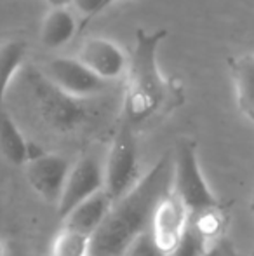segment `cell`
<instances>
[{"mask_svg":"<svg viewBox=\"0 0 254 256\" xmlns=\"http://www.w3.org/2000/svg\"><path fill=\"white\" fill-rule=\"evenodd\" d=\"M173 155H164L131 190L113 200L89 240V256H126L129 246L150 228L157 202L171 190Z\"/></svg>","mask_w":254,"mask_h":256,"instance_id":"1","label":"cell"},{"mask_svg":"<svg viewBox=\"0 0 254 256\" xmlns=\"http://www.w3.org/2000/svg\"><path fill=\"white\" fill-rule=\"evenodd\" d=\"M166 37V28L153 32L138 28L136 32L134 51L131 60H127L124 89V115L127 124L146 120L166 103L169 84L164 80L157 63V51Z\"/></svg>","mask_w":254,"mask_h":256,"instance_id":"2","label":"cell"},{"mask_svg":"<svg viewBox=\"0 0 254 256\" xmlns=\"http://www.w3.org/2000/svg\"><path fill=\"white\" fill-rule=\"evenodd\" d=\"M26 84L35 110L49 128L61 132H70L82 128L91 117L84 98H75L64 92L63 89L52 84L40 70L28 72Z\"/></svg>","mask_w":254,"mask_h":256,"instance_id":"3","label":"cell"},{"mask_svg":"<svg viewBox=\"0 0 254 256\" xmlns=\"http://www.w3.org/2000/svg\"><path fill=\"white\" fill-rule=\"evenodd\" d=\"M171 192L185 204L188 212H200L216 208L218 200L207 186L200 171L195 145L190 140H180L173 155V182Z\"/></svg>","mask_w":254,"mask_h":256,"instance_id":"4","label":"cell"},{"mask_svg":"<svg viewBox=\"0 0 254 256\" xmlns=\"http://www.w3.org/2000/svg\"><path fill=\"white\" fill-rule=\"evenodd\" d=\"M138 180V148L131 126L126 124L115 134L106 162L103 164V188L117 200L131 190Z\"/></svg>","mask_w":254,"mask_h":256,"instance_id":"5","label":"cell"},{"mask_svg":"<svg viewBox=\"0 0 254 256\" xmlns=\"http://www.w3.org/2000/svg\"><path fill=\"white\" fill-rule=\"evenodd\" d=\"M40 72L64 92L84 100L105 91L108 82L98 77L75 56L52 58L40 68Z\"/></svg>","mask_w":254,"mask_h":256,"instance_id":"6","label":"cell"},{"mask_svg":"<svg viewBox=\"0 0 254 256\" xmlns=\"http://www.w3.org/2000/svg\"><path fill=\"white\" fill-rule=\"evenodd\" d=\"M103 188V164L96 155H82L75 164H71L64 180L61 196L56 204L58 214L63 216L78 202L91 197Z\"/></svg>","mask_w":254,"mask_h":256,"instance_id":"7","label":"cell"},{"mask_svg":"<svg viewBox=\"0 0 254 256\" xmlns=\"http://www.w3.org/2000/svg\"><path fill=\"white\" fill-rule=\"evenodd\" d=\"M70 168V160L63 155L42 152L24 162V174L37 196H40L45 202L56 206Z\"/></svg>","mask_w":254,"mask_h":256,"instance_id":"8","label":"cell"},{"mask_svg":"<svg viewBox=\"0 0 254 256\" xmlns=\"http://www.w3.org/2000/svg\"><path fill=\"white\" fill-rule=\"evenodd\" d=\"M188 209L171 190L157 202L152 212L150 234L164 253H169L178 244L188 225Z\"/></svg>","mask_w":254,"mask_h":256,"instance_id":"9","label":"cell"},{"mask_svg":"<svg viewBox=\"0 0 254 256\" xmlns=\"http://www.w3.org/2000/svg\"><path fill=\"white\" fill-rule=\"evenodd\" d=\"M78 61L105 80H113L126 74L127 56L115 42L103 37H87L75 54Z\"/></svg>","mask_w":254,"mask_h":256,"instance_id":"10","label":"cell"},{"mask_svg":"<svg viewBox=\"0 0 254 256\" xmlns=\"http://www.w3.org/2000/svg\"><path fill=\"white\" fill-rule=\"evenodd\" d=\"M112 204L113 199L105 192V188L98 190L91 197H87L82 202H78L75 208H71L61 218L63 220L61 226L77 230V232L85 234V236L91 237L96 232V228L101 225L103 218L110 211Z\"/></svg>","mask_w":254,"mask_h":256,"instance_id":"11","label":"cell"},{"mask_svg":"<svg viewBox=\"0 0 254 256\" xmlns=\"http://www.w3.org/2000/svg\"><path fill=\"white\" fill-rule=\"evenodd\" d=\"M77 35V21L68 6H51L40 24V42L45 49H59Z\"/></svg>","mask_w":254,"mask_h":256,"instance_id":"12","label":"cell"},{"mask_svg":"<svg viewBox=\"0 0 254 256\" xmlns=\"http://www.w3.org/2000/svg\"><path fill=\"white\" fill-rule=\"evenodd\" d=\"M26 56L23 40L0 42V112L5 110V96Z\"/></svg>","mask_w":254,"mask_h":256,"instance_id":"13","label":"cell"},{"mask_svg":"<svg viewBox=\"0 0 254 256\" xmlns=\"http://www.w3.org/2000/svg\"><path fill=\"white\" fill-rule=\"evenodd\" d=\"M0 152L14 166H24L28 160V140L7 110L0 112Z\"/></svg>","mask_w":254,"mask_h":256,"instance_id":"14","label":"cell"},{"mask_svg":"<svg viewBox=\"0 0 254 256\" xmlns=\"http://www.w3.org/2000/svg\"><path fill=\"white\" fill-rule=\"evenodd\" d=\"M230 66L241 110L248 117L254 118V56L246 54L234 58L230 61Z\"/></svg>","mask_w":254,"mask_h":256,"instance_id":"15","label":"cell"},{"mask_svg":"<svg viewBox=\"0 0 254 256\" xmlns=\"http://www.w3.org/2000/svg\"><path fill=\"white\" fill-rule=\"evenodd\" d=\"M91 237L77 230L61 226L51 246V256H89Z\"/></svg>","mask_w":254,"mask_h":256,"instance_id":"16","label":"cell"},{"mask_svg":"<svg viewBox=\"0 0 254 256\" xmlns=\"http://www.w3.org/2000/svg\"><path fill=\"white\" fill-rule=\"evenodd\" d=\"M211 248H213V240L207 239L188 222L181 239L169 253H166V256H204Z\"/></svg>","mask_w":254,"mask_h":256,"instance_id":"17","label":"cell"},{"mask_svg":"<svg viewBox=\"0 0 254 256\" xmlns=\"http://www.w3.org/2000/svg\"><path fill=\"white\" fill-rule=\"evenodd\" d=\"M126 256H166V253L157 246L148 228L129 246Z\"/></svg>","mask_w":254,"mask_h":256,"instance_id":"18","label":"cell"},{"mask_svg":"<svg viewBox=\"0 0 254 256\" xmlns=\"http://www.w3.org/2000/svg\"><path fill=\"white\" fill-rule=\"evenodd\" d=\"M75 7H77L78 12L84 16V23L82 26L89 23L92 18H96L99 14V6H101V0H70Z\"/></svg>","mask_w":254,"mask_h":256,"instance_id":"19","label":"cell"},{"mask_svg":"<svg viewBox=\"0 0 254 256\" xmlns=\"http://www.w3.org/2000/svg\"><path fill=\"white\" fill-rule=\"evenodd\" d=\"M204 256H230L228 254V251L227 250H223V248H220V246H213L209 251H207Z\"/></svg>","mask_w":254,"mask_h":256,"instance_id":"20","label":"cell"},{"mask_svg":"<svg viewBox=\"0 0 254 256\" xmlns=\"http://www.w3.org/2000/svg\"><path fill=\"white\" fill-rule=\"evenodd\" d=\"M120 2V0H101V6H99V14L103 12V10H106L110 6H113V4Z\"/></svg>","mask_w":254,"mask_h":256,"instance_id":"21","label":"cell"},{"mask_svg":"<svg viewBox=\"0 0 254 256\" xmlns=\"http://www.w3.org/2000/svg\"><path fill=\"white\" fill-rule=\"evenodd\" d=\"M47 2L51 4V6H66L70 0H47Z\"/></svg>","mask_w":254,"mask_h":256,"instance_id":"22","label":"cell"}]
</instances>
